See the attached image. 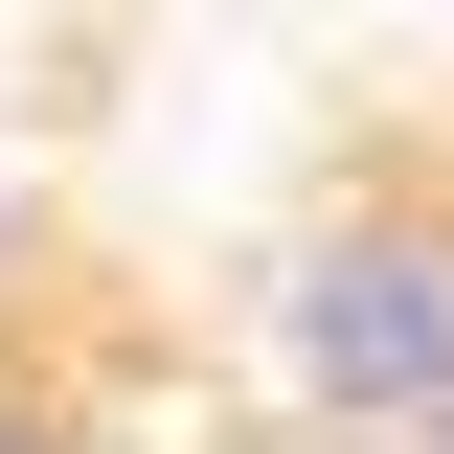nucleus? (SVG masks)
I'll return each mask as SVG.
<instances>
[{"label":"nucleus","mask_w":454,"mask_h":454,"mask_svg":"<svg viewBox=\"0 0 454 454\" xmlns=\"http://www.w3.org/2000/svg\"><path fill=\"white\" fill-rule=\"evenodd\" d=\"M250 364H273L295 432L432 454L454 432V182L432 160H340L318 205L250 250Z\"/></svg>","instance_id":"obj_1"},{"label":"nucleus","mask_w":454,"mask_h":454,"mask_svg":"<svg viewBox=\"0 0 454 454\" xmlns=\"http://www.w3.org/2000/svg\"><path fill=\"white\" fill-rule=\"evenodd\" d=\"M46 273H68V227H46V182L0 160V318H23V295H46Z\"/></svg>","instance_id":"obj_2"},{"label":"nucleus","mask_w":454,"mask_h":454,"mask_svg":"<svg viewBox=\"0 0 454 454\" xmlns=\"http://www.w3.org/2000/svg\"><path fill=\"white\" fill-rule=\"evenodd\" d=\"M432 454H454V432H432Z\"/></svg>","instance_id":"obj_3"}]
</instances>
